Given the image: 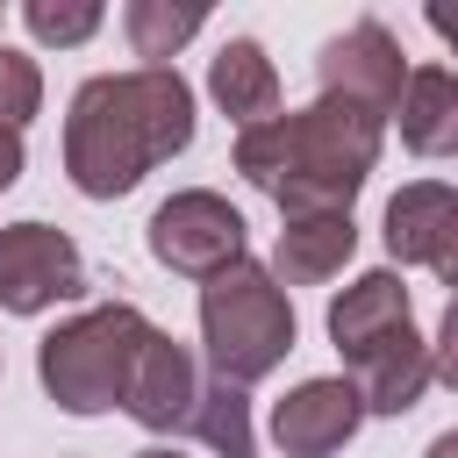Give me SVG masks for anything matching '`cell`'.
<instances>
[{
  "mask_svg": "<svg viewBox=\"0 0 458 458\" xmlns=\"http://www.w3.org/2000/svg\"><path fill=\"white\" fill-rule=\"evenodd\" d=\"M193 143V86L172 64L100 72L72 93L64 114V172L86 200H122L150 165Z\"/></svg>",
  "mask_w": 458,
  "mask_h": 458,
  "instance_id": "6da1fadb",
  "label": "cell"
},
{
  "mask_svg": "<svg viewBox=\"0 0 458 458\" xmlns=\"http://www.w3.org/2000/svg\"><path fill=\"white\" fill-rule=\"evenodd\" d=\"M379 136H386V114L315 93L308 107L243 129L229 157L279 215H351L358 186L379 165Z\"/></svg>",
  "mask_w": 458,
  "mask_h": 458,
  "instance_id": "7a4b0ae2",
  "label": "cell"
},
{
  "mask_svg": "<svg viewBox=\"0 0 458 458\" xmlns=\"http://www.w3.org/2000/svg\"><path fill=\"white\" fill-rule=\"evenodd\" d=\"M143 344H150V315L136 301H100L36 344V379L64 415H107L129 401Z\"/></svg>",
  "mask_w": 458,
  "mask_h": 458,
  "instance_id": "3957f363",
  "label": "cell"
},
{
  "mask_svg": "<svg viewBox=\"0 0 458 458\" xmlns=\"http://www.w3.org/2000/svg\"><path fill=\"white\" fill-rule=\"evenodd\" d=\"M200 344L215 379L250 386L265 372H279V358L293 351V301L272 279V265H229L200 286Z\"/></svg>",
  "mask_w": 458,
  "mask_h": 458,
  "instance_id": "277c9868",
  "label": "cell"
},
{
  "mask_svg": "<svg viewBox=\"0 0 458 458\" xmlns=\"http://www.w3.org/2000/svg\"><path fill=\"white\" fill-rule=\"evenodd\" d=\"M150 258L165 265V272H179V279H215V272H229V265H243V243H250V229H243V215L222 200V193H208V186H186V193H172V200H157V215H150Z\"/></svg>",
  "mask_w": 458,
  "mask_h": 458,
  "instance_id": "5b68a950",
  "label": "cell"
},
{
  "mask_svg": "<svg viewBox=\"0 0 458 458\" xmlns=\"http://www.w3.org/2000/svg\"><path fill=\"white\" fill-rule=\"evenodd\" d=\"M86 258L64 229L50 222H7L0 229V308L7 315H43L57 301H86Z\"/></svg>",
  "mask_w": 458,
  "mask_h": 458,
  "instance_id": "8992f818",
  "label": "cell"
},
{
  "mask_svg": "<svg viewBox=\"0 0 458 458\" xmlns=\"http://www.w3.org/2000/svg\"><path fill=\"white\" fill-rule=\"evenodd\" d=\"M315 79H322V93H336V100H351V107L394 114V107H401V93H408V57H401L394 29L365 14V21H351L344 36H329V43H322Z\"/></svg>",
  "mask_w": 458,
  "mask_h": 458,
  "instance_id": "52a82bcc",
  "label": "cell"
},
{
  "mask_svg": "<svg viewBox=\"0 0 458 458\" xmlns=\"http://www.w3.org/2000/svg\"><path fill=\"white\" fill-rule=\"evenodd\" d=\"M386 250L401 265H429L444 286H458V186L408 179L386 200Z\"/></svg>",
  "mask_w": 458,
  "mask_h": 458,
  "instance_id": "ba28073f",
  "label": "cell"
},
{
  "mask_svg": "<svg viewBox=\"0 0 458 458\" xmlns=\"http://www.w3.org/2000/svg\"><path fill=\"white\" fill-rule=\"evenodd\" d=\"M358 422H365V401L351 379H301L272 408V444L286 458H329L358 437Z\"/></svg>",
  "mask_w": 458,
  "mask_h": 458,
  "instance_id": "9c48e42d",
  "label": "cell"
},
{
  "mask_svg": "<svg viewBox=\"0 0 458 458\" xmlns=\"http://www.w3.org/2000/svg\"><path fill=\"white\" fill-rule=\"evenodd\" d=\"M200 365H193V351L179 344V336H165V329H150V344H143V358H136V379H129V415L143 422V429H193V408H200Z\"/></svg>",
  "mask_w": 458,
  "mask_h": 458,
  "instance_id": "30bf717a",
  "label": "cell"
},
{
  "mask_svg": "<svg viewBox=\"0 0 458 458\" xmlns=\"http://www.w3.org/2000/svg\"><path fill=\"white\" fill-rule=\"evenodd\" d=\"M344 365H351V386H358L365 415H408V408L422 401V386L437 379V344H422L415 322H408V329L365 344V351L344 358Z\"/></svg>",
  "mask_w": 458,
  "mask_h": 458,
  "instance_id": "8fae6325",
  "label": "cell"
},
{
  "mask_svg": "<svg viewBox=\"0 0 458 458\" xmlns=\"http://www.w3.org/2000/svg\"><path fill=\"white\" fill-rule=\"evenodd\" d=\"M351 250H358L351 215H286V229L272 243V279L279 286H322L351 265Z\"/></svg>",
  "mask_w": 458,
  "mask_h": 458,
  "instance_id": "7c38bea8",
  "label": "cell"
},
{
  "mask_svg": "<svg viewBox=\"0 0 458 458\" xmlns=\"http://www.w3.org/2000/svg\"><path fill=\"white\" fill-rule=\"evenodd\" d=\"M415 315H408V279L401 272H358L336 301H329V344L344 351V358H358L365 344H379V336H394V329H408Z\"/></svg>",
  "mask_w": 458,
  "mask_h": 458,
  "instance_id": "4fadbf2b",
  "label": "cell"
},
{
  "mask_svg": "<svg viewBox=\"0 0 458 458\" xmlns=\"http://www.w3.org/2000/svg\"><path fill=\"white\" fill-rule=\"evenodd\" d=\"M208 93H215V107H222L236 129L272 122V114H279V72H272L265 43L229 36V43L215 50V64H208Z\"/></svg>",
  "mask_w": 458,
  "mask_h": 458,
  "instance_id": "5bb4252c",
  "label": "cell"
},
{
  "mask_svg": "<svg viewBox=\"0 0 458 458\" xmlns=\"http://www.w3.org/2000/svg\"><path fill=\"white\" fill-rule=\"evenodd\" d=\"M394 122H401V143L415 157H458V72L451 64H415Z\"/></svg>",
  "mask_w": 458,
  "mask_h": 458,
  "instance_id": "9a60e30c",
  "label": "cell"
},
{
  "mask_svg": "<svg viewBox=\"0 0 458 458\" xmlns=\"http://www.w3.org/2000/svg\"><path fill=\"white\" fill-rule=\"evenodd\" d=\"M208 21V7H172V0H129L122 7V29H129V50L143 64H172L179 43H193Z\"/></svg>",
  "mask_w": 458,
  "mask_h": 458,
  "instance_id": "2e32d148",
  "label": "cell"
},
{
  "mask_svg": "<svg viewBox=\"0 0 458 458\" xmlns=\"http://www.w3.org/2000/svg\"><path fill=\"white\" fill-rule=\"evenodd\" d=\"M193 437L215 458H250L258 451V437H250V394L229 386V379H208L200 386V408H193Z\"/></svg>",
  "mask_w": 458,
  "mask_h": 458,
  "instance_id": "e0dca14e",
  "label": "cell"
},
{
  "mask_svg": "<svg viewBox=\"0 0 458 458\" xmlns=\"http://www.w3.org/2000/svg\"><path fill=\"white\" fill-rule=\"evenodd\" d=\"M21 21H29V36H36V43L72 50V43H86V36L100 29V7H93V0H29V7H21Z\"/></svg>",
  "mask_w": 458,
  "mask_h": 458,
  "instance_id": "ac0fdd59",
  "label": "cell"
},
{
  "mask_svg": "<svg viewBox=\"0 0 458 458\" xmlns=\"http://www.w3.org/2000/svg\"><path fill=\"white\" fill-rule=\"evenodd\" d=\"M36 107H43V72H36V57H21V50H7L0 43V129H29L36 122Z\"/></svg>",
  "mask_w": 458,
  "mask_h": 458,
  "instance_id": "d6986e66",
  "label": "cell"
},
{
  "mask_svg": "<svg viewBox=\"0 0 458 458\" xmlns=\"http://www.w3.org/2000/svg\"><path fill=\"white\" fill-rule=\"evenodd\" d=\"M437 379L458 394V293H451V308H444V322H437Z\"/></svg>",
  "mask_w": 458,
  "mask_h": 458,
  "instance_id": "ffe728a7",
  "label": "cell"
},
{
  "mask_svg": "<svg viewBox=\"0 0 458 458\" xmlns=\"http://www.w3.org/2000/svg\"><path fill=\"white\" fill-rule=\"evenodd\" d=\"M14 179H21V136H14V129H0V193H7Z\"/></svg>",
  "mask_w": 458,
  "mask_h": 458,
  "instance_id": "44dd1931",
  "label": "cell"
},
{
  "mask_svg": "<svg viewBox=\"0 0 458 458\" xmlns=\"http://www.w3.org/2000/svg\"><path fill=\"white\" fill-rule=\"evenodd\" d=\"M422 14H429V29H437L444 43H458V7H451V0H429Z\"/></svg>",
  "mask_w": 458,
  "mask_h": 458,
  "instance_id": "7402d4cb",
  "label": "cell"
},
{
  "mask_svg": "<svg viewBox=\"0 0 458 458\" xmlns=\"http://www.w3.org/2000/svg\"><path fill=\"white\" fill-rule=\"evenodd\" d=\"M422 458H458V429H444V437H437V444H429Z\"/></svg>",
  "mask_w": 458,
  "mask_h": 458,
  "instance_id": "603a6c76",
  "label": "cell"
},
{
  "mask_svg": "<svg viewBox=\"0 0 458 458\" xmlns=\"http://www.w3.org/2000/svg\"><path fill=\"white\" fill-rule=\"evenodd\" d=\"M136 458H179V451H165V444H150V451H136Z\"/></svg>",
  "mask_w": 458,
  "mask_h": 458,
  "instance_id": "cb8c5ba5",
  "label": "cell"
}]
</instances>
